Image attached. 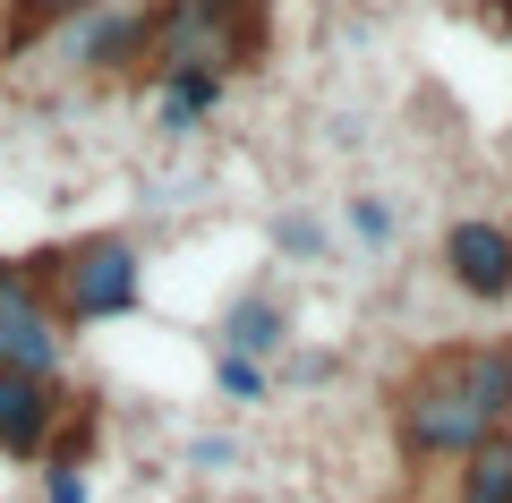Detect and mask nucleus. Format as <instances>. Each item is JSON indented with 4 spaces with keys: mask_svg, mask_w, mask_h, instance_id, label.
Here are the masks:
<instances>
[{
    "mask_svg": "<svg viewBox=\"0 0 512 503\" xmlns=\"http://www.w3.org/2000/svg\"><path fill=\"white\" fill-rule=\"evenodd\" d=\"M35 282H43V299H52L60 324H120L146 299V256L120 231H86L69 248L35 256Z\"/></svg>",
    "mask_w": 512,
    "mask_h": 503,
    "instance_id": "obj_2",
    "label": "nucleus"
},
{
    "mask_svg": "<svg viewBox=\"0 0 512 503\" xmlns=\"http://www.w3.org/2000/svg\"><path fill=\"white\" fill-rule=\"evenodd\" d=\"M52 503H86V478H77V469H69V461H60V469H52Z\"/></svg>",
    "mask_w": 512,
    "mask_h": 503,
    "instance_id": "obj_14",
    "label": "nucleus"
},
{
    "mask_svg": "<svg viewBox=\"0 0 512 503\" xmlns=\"http://www.w3.org/2000/svg\"><path fill=\"white\" fill-rule=\"evenodd\" d=\"M128 9H163V0H128Z\"/></svg>",
    "mask_w": 512,
    "mask_h": 503,
    "instance_id": "obj_16",
    "label": "nucleus"
},
{
    "mask_svg": "<svg viewBox=\"0 0 512 503\" xmlns=\"http://www.w3.org/2000/svg\"><path fill=\"white\" fill-rule=\"evenodd\" d=\"M60 359H69V324L52 316L35 265H9V256H0V367L60 376Z\"/></svg>",
    "mask_w": 512,
    "mask_h": 503,
    "instance_id": "obj_4",
    "label": "nucleus"
},
{
    "mask_svg": "<svg viewBox=\"0 0 512 503\" xmlns=\"http://www.w3.org/2000/svg\"><path fill=\"white\" fill-rule=\"evenodd\" d=\"M495 427H512V342L436 350V359H419L393 384V444H402V461H461Z\"/></svg>",
    "mask_w": 512,
    "mask_h": 503,
    "instance_id": "obj_1",
    "label": "nucleus"
},
{
    "mask_svg": "<svg viewBox=\"0 0 512 503\" xmlns=\"http://www.w3.org/2000/svg\"><path fill=\"white\" fill-rule=\"evenodd\" d=\"M444 273H453V290H470V299H512V222H453L444 231Z\"/></svg>",
    "mask_w": 512,
    "mask_h": 503,
    "instance_id": "obj_5",
    "label": "nucleus"
},
{
    "mask_svg": "<svg viewBox=\"0 0 512 503\" xmlns=\"http://www.w3.org/2000/svg\"><path fill=\"white\" fill-rule=\"evenodd\" d=\"M214 384L231 401H265V359H239V350H214Z\"/></svg>",
    "mask_w": 512,
    "mask_h": 503,
    "instance_id": "obj_10",
    "label": "nucleus"
},
{
    "mask_svg": "<svg viewBox=\"0 0 512 503\" xmlns=\"http://www.w3.org/2000/svg\"><path fill=\"white\" fill-rule=\"evenodd\" d=\"M188 461H197V469H231V461H239V452H231V444H222V435H197V444H188Z\"/></svg>",
    "mask_w": 512,
    "mask_h": 503,
    "instance_id": "obj_13",
    "label": "nucleus"
},
{
    "mask_svg": "<svg viewBox=\"0 0 512 503\" xmlns=\"http://www.w3.org/2000/svg\"><path fill=\"white\" fill-rule=\"evenodd\" d=\"M274 239H282V256H316V248H325V231H316L308 214H291V222H282Z\"/></svg>",
    "mask_w": 512,
    "mask_h": 503,
    "instance_id": "obj_12",
    "label": "nucleus"
},
{
    "mask_svg": "<svg viewBox=\"0 0 512 503\" xmlns=\"http://www.w3.org/2000/svg\"><path fill=\"white\" fill-rule=\"evenodd\" d=\"M146 43H154V9L86 0V9H69V18H52L43 60H60V69H128V60H146Z\"/></svg>",
    "mask_w": 512,
    "mask_h": 503,
    "instance_id": "obj_3",
    "label": "nucleus"
},
{
    "mask_svg": "<svg viewBox=\"0 0 512 503\" xmlns=\"http://www.w3.org/2000/svg\"><path fill=\"white\" fill-rule=\"evenodd\" d=\"M282 342H291V316H282V299L248 290V299L222 307V350H239V359H274Z\"/></svg>",
    "mask_w": 512,
    "mask_h": 503,
    "instance_id": "obj_7",
    "label": "nucleus"
},
{
    "mask_svg": "<svg viewBox=\"0 0 512 503\" xmlns=\"http://www.w3.org/2000/svg\"><path fill=\"white\" fill-rule=\"evenodd\" d=\"M350 231H359L367 248H384V239H393V205L384 197H350Z\"/></svg>",
    "mask_w": 512,
    "mask_h": 503,
    "instance_id": "obj_11",
    "label": "nucleus"
},
{
    "mask_svg": "<svg viewBox=\"0 0 512 503\" xmlns=\"http://www.w3.org/2000/svg\"><path fill=\"white\" fill-rule=\"evenodd\" d=\"M461 503H512V427L478 435L461 452Z\"/></svg>",
    "mask_w": 512,
    "mask_h": 503,
    "instance_id": "obj_8",
    "label": "nucleus"
},
{
    "mask_svg": "<svg viewBox=\"0 0 512 503\" xmlns=\"http://www.w3.org/2000/svg\"><path fill=\"white\" fill-rule=\"evenodd\" d=\"M214 103H222V69H163V128L171 137H188Z\"/></svg>",
    "mask_w": 512,
    "mask_h": 503,
    "instance_id": "obj_9",
    "label": "nucleus"
},
{
    "mask_svg": "<svg viewBox=\"0 0 512 503\" xmlns=\"http://www.w3.org/2000/svg\"><path fill=\"white\" fill-rule=\"evenodd\" d=\"M52 427H60V376L0 367V452L35 461V452H52Z\"/></svg>",
    "mask_w": 512,
    "mask_h": 503,
    "instance_id": "obj_6",
    "label": "nucleus"
},
{
    "mask_svg": "<svg viewBox=\"0 0 512 503\" xmlns=\"http://www.w3.org/2000/svg\"><path fill=\"white\" fill-rule=\"evenodd\" d=\"M205 9H231V18H248V0H205Z\"/></svg>",
    "mask_w": 512,
    "mask_h": 503,
    "instance_id": "obj_15",
    "label": "nucleus"
}]
</instances>
